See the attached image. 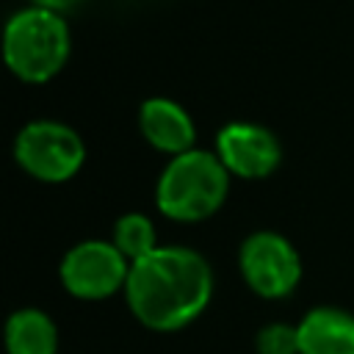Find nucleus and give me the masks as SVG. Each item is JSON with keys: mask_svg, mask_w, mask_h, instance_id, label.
Returning <instances> with one entry per match:
<instances>
[{"mask_svg": "<svg viewBox=\"0 0 354 354\" xmlns=\"http://www.w3.org/2000/svg\"><path fill=\"white\" fill-rule=\"evenodd\" d=\"M124 296L147 329L174 332L207 307L213 271L207 260L188 246H158L152 254L130 263Z\"/></svg>", "mask_w": 354, "mask_h": 354, "instance_id": "nucleus-1", "label": "nucleus"}, {"mask_svg": "<svg viewBox=\"0 0 354 354\" xmlns=\"http://www.w3.org/2000/svg\"><path fill=\"white\" fill-rule=\"evenodd\" d=\"M230 191V171L216 152L191 149L174 155L158 177L155 202L166 218L202 221L213 216Z\"/></svg>", "mask_w": 354, "mask_h": 354, "instance_id": "nucleus-2", "label": "nucleus"}, {"mask_svg": "<svg viewBox=\"0 0 354 354\" xmlns=\"http://www.w3.org/2000/svg\"><path fill=\"white\" fill-rule=\"evenodd\" d=\"M69 25L58 11L30 6L17 11L3 30V58L25 83L53 80L69 58Z\"/></svg>", "mask_w": 354, "mask_h": 354, "instance_id": "nucleus-3", "label": "nucleus"}, {"mask_svg": "<svg viewBox=\"0 0 354 354\" xmlns=\"http://www.w3.org/2000/svg\"><path fill=\"white\" fill-rule=\"evenodd\" d=\"M14 158L30 177L44 183H64L80 171L86 147L72 127L53 119H36L17 133Z\"/></svg>", "mask_w": 354, "mask_h": 354, "instance_id": "nucleus-4", "label": "nucleus"}, {"mask_svg": "<svg viewBox=\"0 0 354 354\" xmlns=\"http://www.w3.org/2000/svg\"><path fill=\"white\" fill-rule=\"evenodd\" d=\"M241 274L246 285L263 299H282L296 290L301 279V260L293 243L274 232L257 230L241 243Z\"/></svg>", "mask_w": 354, "mask_h": 354, "instance_id": "nucleus-5", "label": "nucleus"}, {"mask_svg": "<svg viewBox=\"0 0 354 354\" xmlns=\"http://www.w3.org/2000/svg\"><path fill=\"white\" fill-rule=\"evenodd\" d=\"M130 260L113 241H83L61 260V282L77 299H105L127 285Z\"/></svg>", "mask_w": 354, "mask_h": 354, "instance_id": "nucleus-6", "label": "nucleus"}, {"mask_svg": "<svg viewBox=\"0 0 354 354\" xmlns=\"http://www.w3.org/2000/svg\"><path fill=\"white\" fill-rule=\"evenodd\" d=\"M216 155L221 158L230 174L243 180H260L279 166L282 147L277 136L260 124L230 122L216 136Z\"/></svg>", "mask_w": 354, "mask_h": 354, "instance_id": "nucleus-7", "label": "nucleus"}, {"mask_svg": "<svg viewBox=\"0 0 354 354\" xmlns=\"http://www.w3.org/2000/svg\"><path fill=\"white\" fill-rule=\"evenodd\" d=\"M138 127L155 149L169 152L171 158L191 152L194 141H196V127H194V119L188 116V111L166 97L144 100V105L138 111Z\"/></svg>", "mask_w": 354, "mask_h": 354, "instance_id": "nucleus-8", "label": "nucleus"}, {"mask_svg": "<svg viewBox=\"0 0 354 354\" xmlns=\"http://www.w3.org/2000/svg\"><path fill=\"white\" fill-rule=\"evenodd\" d=\"M296 326L301 354H354V315L340 307H315Z\"/></svg>", "mask_w": 354, "mask_h": 354, "instance_id": "nucleus-9", "label": "nucleus"}, {"mask_svg": "<svg viewBox=\"0 0 354 354\" xmlns=\"http://www.w3.org/2000/svg\"><path fill=\"white\" fill-rule=\"evenodd\" d=\"M6 348L8 354H55L58 329L41 310H17L6 321Z\"/></svg>", "mask_w": 354, "mask_h": 354, "instance_id": "nucleus-10", "label": "nucleus"}, {"mask_svg": "<svg viewBox=\"0 0 354 354\" xmlns=\"http://www.w3.org/2000/svg\"><path fill=\"white\" fill-rule=\"evenodd\" d=\"M113 246L130 260H141L158 249L155 224L144 213H124L113 227Z\"/></svg>", "mask_w": 354, "mask_h": 354, "instance_id": "nucleus-11", "label": "nucleus"}, {"mask_svg": "<svg viewBox=\"0 0 354 354\" xmlns=\"http://www.w3.org/2000/svg\"><path fill=\"white\" fill-rule=\"evenodd\" d=\"M257 354H301L299 351V326L268 324L257 332Z\"/></svg>", "mask_w": 354, "mask_h": 354, "instance_id": "nucleus-12", "label": "nucleus"}, {"mask_svg": "<svg viewBox=\"0 0 354 354\" xmlns=\"http://www.w3.org/2000/svg\"><path fill=\"white\" fill-rule=\"evenodd\" d=\"M36 6H41V8H50V11H66V8H72L75 3H80V0H33Z\"/></svg>", "mask_w": 354, "mask_h": 354, "instance_id": "nucleus-13", "label": "nucleus"}]
</instances>
